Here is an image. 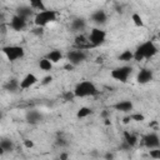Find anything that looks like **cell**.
<instances>
[{"label": "cell", "instance_id": "18", "mask_svg": "<svg viewBox=\"0 0 160 160\" xmlns=\"http://www.w3.org/2000/svg\"><path fill=\"white\" fill-rule=\"evenodd\" d=\"M4 89L9 92H16L20 89V81L18 79H10L8 82L4 85Z\"/></svg>", "mask_w": 160, "mask_h": 160}, {"label": "cell", "instance_id": "20", "mask_svg": "<svg viewBox=\"0 0 160 160\" xmlns=\"http://www.w3.org/2000/svg\"><path fill=\"white\" fill-rule=\"evenodd\" d=\"M124 142L128 144L130 148H132V146L136 145L138 138H136V135H134V134H131L129 131H124Z\"/></svg>", "mask_w": 160, "mask_h": 160}, {"label": "cell", "instance_id": "19", "mask_svg": "<svg viewBox=\"0 0 160 160\" xmlns=\"http://www.w3.org/2000/svg\"><path fill=\"white\" fill-rule=\"evenodd\" d=\"M46 59H48V60H50V62H51V64H55V62H59V61L62 59V54H61V51H60V50L55 49V50H51V51L48 54Z\"/></svg>", "mask_w": 160, "mask_h": 160}, {"label": "cell", "instance_id": "36", "mask_svg": "<svg viewBox=\"0 0 160 160\" xmlns=\"http://www.w3.org/2000/svg\"><path fill=\"white\" fill-rule=\"evenodd\" d=\"M4 154H5V151H4V149H2V148H1V145H0V156H1V155H4Z\"/></svg>", "mask_w": 160, "mask_h": 160}, {"label": "cell", "instance_id": "7", "mask_svg": "<svg viewBox=\"0 0 160 160\" xmlns=\"http://www.w3.org/2000/svg\"><path fill=\"white\" fill-rule=\"evenodd\" d=\"M68 60H69V64L72 65V66H76L79 64H81L82 61H85L86 59V52L84 50H71L68 52L66 55Z\"/></svg>", "mask_w": 160, "mask_h": 160}, {"label": "cell", "instance_id": "4", "mask_svg": "<svg viewBox=\"0 0 160 160\" xmlns=\"http://www.w3.org/2000/svg\"><path fill=\"white\" fill-rule=\"evenodd\" d=\"M88 40H89V42H90V45L92 48L100 46L106 40V32L104 30H101L100 28H94L90 31V35L88 36Z\"/></svg>", "mask_w": 160, "mask_h": 160}, {"label": "cell", "instance_id": "29", "mask_svg": "<svg viewBox=\"0 0 160 160\" xmlns=\"http://www.w3.org/2000/svg\"><path fill=\"white\" fill-rule=\"evenodd\" d=\"M74 98H75V96H74V92H72V91H66V92L64 94V100H66V101H71Z\"/></svg>", "mask_w": 160, "mask_h": 160}, {"label": "cell", "instance_id": "15", "mask_svg": "<svg viewBox=\"0 0 160 160\" xmlns=\"http://www.w3.org/2000/svg\"><path fill=\"white\" fill-rule=\"evenodd\" d=\"M75 46L78 48V50H84V49L92 48L90 45L88 38L84 36V35H76V38H75Z\"/></svg>", "mask_w": 160, "mask_h": 160}, {"label": "cell", "instance_id": "10", "mask_svg": "<svg viewBox=\"0 0 160 160\" xmlns=\"http://www.w3.org/2000/svg\"><path fill=\"white\" fill-rule=\"evenodd\" d=\"M26 25H28L26 20H24L22 18L18 16V15H14V16L11 18V20H10V28H11L12 30H15V31H21V30H24V29L26 28Z\"/></svg>", "mask_w": 160, "mask_h": 160}, {"label": "cell", "instance_id": "25", "mask_svg": "<svg viewBox=\"0 0 160 160\" xmlns=\"http://www.w3.org/2000/svg\"><path fill=\"white\" fill-rule=\"evenodd\" d=\"M119 60L122 62H128L130 60H132V52L130 50H125L119 55Z\"/></svg>", "mask_w": 160, "mask_h": 160}, {"label": "cell", "instance_id": "12", "mask_svg": "<svg viewBox=\"0 0 160 160\" xmlns=\"http://www.w3.org/2000/svg\"><path fill=\"white\" fill-rule=\"evenodd\" d=\"M38 82V78L34 75V74H26L22 79H21V81H20V89H22V90H25V89H29V88H31L32 85H35Z\"/></svg>", "mask_w": 160, "mask_h": 160}, {"label": "cell", "instance_id": "14", "mask_svg": "<svg viewBox=\"0 0 160 160\" xmlns=\"http://www.w3.org/2000/svg\"><path fill=\"white\" fill-rule=\"evenodd\" d=\"M25 119H26V121L29 124H38V122H40L42 120V115L38 110H29L26 112V115H25Z\"/></svg>", "mask_w": 160, "mask_h": 160}, {"label": "cell", "instance_id": "26", "mask_svg": "<svg viewBox=\"0 0 160 160\" xmlns=\"http://www.w3.org/2000/svg\"><path fill=\"white\" fill-rule=\"evenodd\" d=\"M131 20H132V22L135 24V26H139V28H141V26H144V21H142V18L139 15V14H132V16H131Z\"/></svg>", "mask_w": 160, "mask_h": 160}, {"label": "cell", "instance_id": "5", "mask_svg": "<svg viewBox=\"0 0 160 160\" xmlns=\"http://www.w3.org/2000/svg\"><path fill=\"white\" fill-rule=\"evenodd\" d=\"M2 52L8 58V60H10V61H16V60L21 59L24 56V54H25L24 49L21 46H18V45H8V46H4L2 48Z\"/></svg>", "mask_w": 160, "mask_h": 160}, {"label": "cell", "instance_id": "30", "mask_svg": "<svg viewBox=\"0 0 160 160\" xmlns=\"http://www.w3.org/2000/svg\"><path fill=\"white\" fill-rule=\"evenodd\" d=\"M52 81V76L51 75H46L42 80H41V85H49Z\"/></svg>", "mask_w": 160, "mask_h": 160}, {"label": "cell", "instance_id": "37", "mask_svg": "<svg viewBox=\"0 0 160 160\" xmlns=\"http://www.w3.org/2000/svg\"><path fill=\"white\" fill-rule=\"evenodd\" d=\"M108 114H109L108 111H102V114H101V116H104V118H106V116H108Z\"/></svg>", "mask_w": 160, "mask_h": 160}, {"label": "cell", "instance_id": "17", "mask_svg": "<svg viewBox=\"0 0 160 160\" xmlns=\"http://www.w3.org/2000/svg\"><path fill=\"white\" fill-rule=\"evenodd\" d=\"M85 26H86V21L84 18H75L70 25L72 31H81L82 29H85Z\"/></svg>", "mask_w": 160, "mask_h": 160}, {"label": "cell", "instance_id": "6", "mask_svg": "<svg viewBox=\"0 0 160 160\" xmlns=\"http://www.w3.org/2000/svg\"><path fill=\"white\" fill-rule=\"evenodd\" d=\"M132 72V68L129 66V65H124V66H119V68H115L111 70L110 75L112 79L118 80V81H121V82H126L129 76L131 75Z\"/></svg>", "mask_w": 160, "mask_h": 160}, {"label": "cell", "instance_id": "1", "mask_svg": "<svg viewBox=\"0 0 160 160\" xmlns=\"http://www.w3.org/2000/svg\"><path fill=\"white\" fill-rule=\"evenodd\" d=\"M156 52H158V46L152 41H145L136 48L135 52H132V59L136 61H141L144 59L152 58Z\"/></svg>", "mask_w": 160, "mask_h": 160}, {"label": "cell", "instance_id": "11", "mask_svg": "<svg viewBox=\"0 0 160 160\" xmlns=\"http://www.w3.org/2000/svg\"><path fill=\"white\" fill-rule=\"evenodd\" d=\"M106 20H108V15L101 9H98L91 14V21L96 25H104L106 22Z\"/></svg>", "mask_w": 160, "mask_h": 160}, {"label": "cell", "instance_id": "33", "mask_svg": "<svg viewBox=\"0 0 160 160\" xmlns=\"http://www.w3.org/2000/svg\"><path fill=\"white\" fill-rule=\"evenodd\" d=\"M24 145H25V148H28V149H30V148H32V146H34V142H32L31 140H29V139H26V140H24Z\"/></svg>", "mask_w": 160, "mask_h": 160}, {"label": "cell", "instance_id": "28", "mask_svg": "<svg viewBox=\"0 0 160 160\" xmlns=\"http://www.w3.org/2000/svg\"><path fill=\"white\" fill-rule=\"evenodd\" d=\"M150 158H152L154 160H159L160 159V150L159 149H150Z\"/></svg>", "mask_w": 160, "mask_h": 160}, {"label": "cell", "instance_id": "31", "mask_svg": "<svg viewBox=\"0 0 160 160\" xmlns=\"http://www.w3.org/2000/svg\"><path fill=\"white\" fill-rule=\"evenodd\" d=\"M56 145L62 148V146H66V145H68V141H65V139L59 138V139H56Z\"/></svg>", "mask_w": 160, "mask_h": 160}, {"label": "cell", "instance_id": "8", "mask_svg": "<svg viewBox=\"0 0 160 160\" xmlns=\"http://www.w3.org/2000/svg\"><path fill=\"white\" fill-rule=\"evenodd\" d=\"M142 144L148 149H159L160 139L156 132H150V134H146L145 136H142Z\"/></svg>", "mask_w": 160, "mask_h": 160}, {"label": "cell", "instance_id": "3", "mask_svg": "<svg viewBox=\"0 0 160 160\" xmlns=\"http://www.w3.org/2000/svg\"><path fill=\"white\" fill-rule=\"evenodd\" d=\"M56 16H58V14H56L55 10L45 9V10H42V11H39V12L35 14V16H34V22H35V25H36L38 28H44V26H46L48 24L55 21V20H56Z\"/></svg>", "mask_w": 160, "mask_h": 160}, {"label": "cell", "instance_id": "13", "mask_svg": "<svg viewBox=\"0 0 160 160\" xmlns=\"http://www.w3.org/2000/svg\"><path fill=\"white\" fill-rule=\"evenodd\" d=\"M15 15L22 18L24 20H28L29 18H31L34 15V10L29 5H21V6L16 8V14Z\"/></svg>", "mask_w": 160, "mask_h": 160}, {"label": "cell", "instance_id": "24", "mask_svg": "<svg viewBox=\"0 0 160 160\" xmlns=\"http://www.w3.org/2000/svg\"><path fill=\"white\" fill-rule=\"evenodd\" d=\"M32 10H39V11H42L45 10V4L41 1V0H31L30 1V5H29Z\"/></svg>", "mask_w": 160, "mask_h": 160}, {"label": "cell", "instance_id": "21", "mask_svg": "<svg viewBox=\"0 0 160 160\" xmlns=\"http://www.w3.org/2000/svg\"><path fill=\"white\" fill-rule=\"evenodd\" d=\"M0 145L4 149L5 152H11L14 150V142L10 139H1L0 140Z\"/></svg>", "mask_w": 160, "mask_h": 160}, {"label": "cell", "instance_id": "27", "mask_svg": "<svg viewBox=\"0 0 160 160\" xmlns=\"http://www.w3.org/2000/svg\"><path fill=\"white\" fill-rule=\"evenodd\" d=\"M129 116H130V119L134 120V121H140V122H141V121L145 120V116H144L142 114H139V112H138V114H131V115H129Z\"/></svg>", "mask_w": 160, "mask_h": 160}, {"label": "cell", "instance_id": "22", "mask_svg": "<svg viewBox=\"0 0 160 160\" xmlns=\"http://www.w3.org/2000/svg\"><path fill=\"white\" fill-rule=\"evenodd\" d=\"M91 114H92V109H91V108L82 106V108H80V109L78 110L76 116H78L79 119H84V118H88V116L91 115Z\"/></svg>", "mask_w": 160, "mask_h": 160}, {"label": "cell", "instance_id": "35", "mask_svg": "<svg viewBox=\"0 0 160 160\" xmlns=\"http://www.w3.org/2000/svg\"><path fill=\"white\" fill-rule=\"evenodd\" d=\"M130 120H131V119H130V116H125V118L122 119V122H124V124H128Z\"/></svg>", "mask_w": 160, "mask_h": 160}, {"label": "cell", "instance_id": "23", "mask_svg": "<svg viewBox=\"0 0 160 160\" xmlns=\"http://www.w3.org/2000/svg\"><path fill=\"white\" fill-rule=\"evenodd\" d=\"M39 68H40L41 70H44V71H50V70L52 69V64H51L50 60H48L46 58H42V59H40V61H39Z\"/></svg>", "mask_w": 160, "mask_h": 160}, {"label": "cell", "instance_id": "34", "mask_svg": "<svg viewBox=\"0 0 160 160\" xmlns=\"http://www.w3.org/2000/svg\"><path fill=\"white\" fill-rule=\"evenodd\" d=\"M114 159V154L112 152H106L105 154V160H112Z\"/></svg>", "mask_w": 160, "mask_h": 160}, {"label": "cell", "instance_id": "32", "mask_svg": "<svg viewBox=\"0 0 160 160\" xmlns=\"http://www.w3.org/2000/svg\"><path fill=\"white\" fill-rule=\"evenodd\" d=\"M68 159H69V154H68L66 151L60 152V155H59V160H68Z\"/></svg>", "mask_w": 160, "mask_h": 160}, {"label": "cell", "instance_id": "9", "mask_svg": "<svg viewBox=\"0 0 160 160\" xmlns=\"http://www.w3.org/2000/svg\"><path fill=\"white\" fill-rule=\"evenodd\" d=\"M152 78H154L152 70L144 68V69H141V70L138 72V75H136V81H138L139 84H148V82H150V81L152 80Z\"/></svg>", "mask_w": 160, "mask_h": 160}, {"label": "cell", "instance_id": "16", "mask_svg": "<svg viewBox=\"0 0 160 160\" xmlns=\"http://www.w3.org/2000/svg\"><path fill=\"white\" fill-rule=\"evenodd\" d=\"M134 105L130 100H122V101H119L116 104H114V109L119 110V111H122V112H130L132 110Z\"/></svg>", "mask_w": 160, "mask_h": 160}, {"label": "cell", "instance_id": "2", "mask_svg": "<svg viewBox=\"0 0 160 160\" xmlns=\"http://www.w3.org/2000/svg\"><path fill=\"white\" fill-rule=\"evenodd\" d=\"M72 92H74L75 98H86V96H95V95H98L99 90H98V88L95 86L94 82L85 80V81L78 82L75 85Z\"/></svg>", "mask_w": 160, "mask_h": 160}, {"label": "cell", "instance_id": "38", "mask_svg": "<svg viewBox=\"0 0 160 160\" xmlns=\"http://www.w3.org/2000/svg\"><path fill=\"white\" fill-rule=\"evenodd\" d=\"M1 118H2V112L0 111V120H1Z\"/></svg>", "mask_w": 160, "mask_h": 160}]
</instances>
